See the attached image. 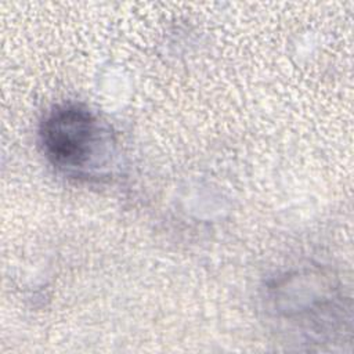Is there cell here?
I'll return each mask as SVG.
<instances>
[{
  "mask_svg": "<svg viewBox=\"0 0 354 354\" xmlns=\"http://www.w3.org/2000/svg\"><path fill=\"white\" fill-rule=\"evenodd\" d=\"M37 136L44 158L64 176L100 181L112 174L116 140L109 126L86 105H54L44 113Z\"/></svg>",
  "mask_w": 354,
  "mask_h": 354,
  "instance_id": "cell-2",
  "label": "cell"
},
{
  "mask_svg": "<svg viewBox=\"0 0 354 354\" xmlns=\"http://www.w3.org/2000/svg\"><path fill=\"white\" fill-rule=\"evenodd\" d=\"M261 310L277 336L299 348L346 343L351 336V297L333 272L300 267L267 281Z\"/></svg>",
  "mask_w": 354,
  "mask_h": 354,
  "instance_id": "cell-1",
  "label": "cell"
}]
</instances>
